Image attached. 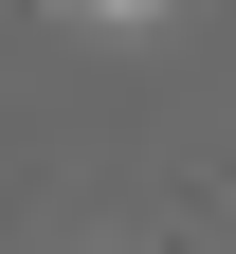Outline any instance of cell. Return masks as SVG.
Here are the masks:
<instances>
[{
  "label": "cell",
  "mask_w": 236,
  "mask_h": 254,
  "mask_svg": "<svg viewBox=\"0 0 236 254\" xmlns=\"http://www.w3.org/2000/svg\"><path fill=\"white\" fill-rule=\"evenodd\" d=\"M109 18H146V0H109Z\"/></svg>",
  "instance_id": "cell-1"
}]
</instances>
